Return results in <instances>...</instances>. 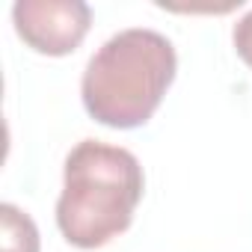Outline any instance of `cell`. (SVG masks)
Wrapping results in <instances>:
<instances>
[{"label": "cell", "instance_id": "3957f363", "mask_svg": "<svg viewBox=\"0 0 252 252\" xmlns=\"http://www.w3.org/2000/svg\"><path fill=\"white\" fill-rule=\"evenodd\" d=\"M12 21L15 33L36 54L65 57L86 39L92 9L83 0H18Z\"/></svg>", "mask_w": 252, "mask_h": 252}, {"label": "cell", "instance_id": "5b68a950", "mask_svg": "<svg viewBox=\"0 0 252 252\" xmlns=\"http://www.w3.org/2000/svg\"><path fill=\"white\" fill-rule=\"evenodd\" d=\"M231 39H234V48H237V57L252 68V9L234 24V33H231Z\"/></svg>", "mask_w": 252, "mask_h": 252}, {"label": "cell", "instance_id": "277c9868", "mask_svg": "<svg viewBox=\"0 0 252 252\" xmlns=\"http://www.w3.org/2000/svg\"><path fill=\"white\" fill-rule=\"evenodd\" d=\"M0 234L3 252H39V228L21 208L3 202L0 205Z\"/></svg>", "mask_w": 252, "mask_h": 252}, {"label": "cell", "instance_id": "6da1fadb", "mask_svg": "<svg viewBox=\"0 0 252 252\" xmlns=\"http://www.w3.org/2000/svg\"><path fill=\"white\" fill-rule=\"evenodd\" d=\"M175 68L178 57L163 33L149 27L122 30L92 54L80 80L83 107L107 128H140L160 107Z\"/></svg>", "mask_w": 252, "mask_h": 252}, {"label": "cell", "instance_id": "7a4b0ae2", "mask_svg": "<svg viewBox=\"0 0 252 252\" xmlns=\"http://www.w3.org/2000/svg\"><path fill=\"white\" fill-rule=\"evenodd\" d=\"M143 166L119 146L98 140L77 143L63 169L57 225L77 249H98L131 225L143 199Z\"/></svg>", "mask_w": 252, "mask_h": 252}]
</instances>
